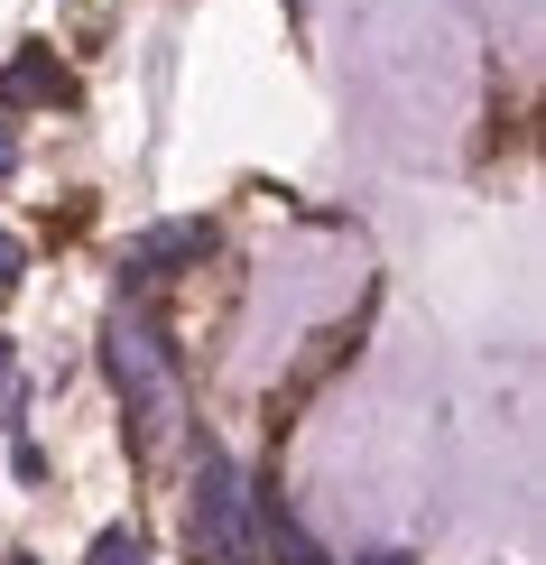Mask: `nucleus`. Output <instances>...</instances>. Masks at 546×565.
I'll return each mask as SVG.
<instances>
[{"instance_id":"f257e3e1","label":"nucleus","mask_w":546,"mask_h":565,"mask_svg":"<svg viewBox=\"0 0 546 565\" xmlns=\"http://www.w3.org/2000/svg\"><path fill=\"white\" fill-rule=\"evenodd\" d=\"M103 371H111V390H121L130 445H139V455H149V445H168L176 417H185V398H176L168 343H158V324L139 316V306H111V316H103Z\"/></svg>"},{"instance_id":"6e6552de","label":"nucleus","mask_w":546,"mask_h":565,"mask_svg":"<svg viewBox=\"0 0 546 565\" xmlns=\"http://www.w3.org/2000/svg\"><path fill=\"white\" fill-rule=\"evenodd\" d=\"M10 565H38V556H10Z\"/></svg>"},{"instance_id":"423d86ee","label":"nucleus","mask_w":546,"mask_h":565,"mask_svg":"<svg viewBox=\"0 0 546 565\" xmlns=\"http://www.w3.org/2000/svg\"><path fill=\"white\" fill-rule=\"evenodd\" d=\"M19 278H29V242H19V232H0V297H10Z\"/></svg>"},{"instance_id":"0eeeda50","label":"nucleus","mask_w":546,"mask_h":565,"mask_svg":"<svg viewBox=\"0 0 546 565\" xmlns=\"http://www.w3.org/2000/svg\"><path fill=\"white\" fill-rule=\"evenodd\" d=\"M0 398H19V362H10V334H0Z\"/></svg>"},{"instance_id":"20e7f679","label":"nucleus","mask_w":546,"mask_h":565,"mask_svg":"<svg viewBox=\"0 0 546 565\" xmlns=\"http://www.w3.org/2000/svg\"><path fill=\"white\" fill-rule=\"evenodd\" d=\"M56 111V103H75V75H65L56 65V46H19L10 65H0V121H10V111Z\"/></svg>"},{"instance_id":"f03ea898","label":"nucleus","mask_w":546,"mask_h":565,"mask_svg":"<svg viewBox=\"0 0 546 565\" xmlns=\"http://www.w3.org/2000/svg\"><path fill=\"white\" fill-rule=\"evenodd\" d=\"M185 537H195L204 565H259V501H250L242 463L213 436H195V510H185Z\"/></svg>"},{"instance_id":"1a4fd4ad","label":"nucleus","mask_w":546,"mask_h":565,"mask_svg":"<svg viewBox=\"0 0 546 565\" xmlns=\"http://www.w3.org/2000/svg\"><path fill=\"white\" fill-rule=\"evenodd\" d=\"M130 565H149V556H130Z\"/></svg>"},{"instance_id":"39448f33","label":"nucleus","mask_w":546,"mask_h":565,"mask_svg":"<svg viewBox=\"0 0 546 565\" xmlns=\"http://www.w3.org/2000/svg\"><path fill=\"white\" fill-rule=\"evenodd\" d=\"M130 556H139V529H130V520H111L103 537H93V556H84V565H130Z\"/></svg>"},{"instance_id":"7ed1b4c3","label":"nucleus","mask_w":546,"mask_h":565,"mask_svg":"<svg viewBox=\"0 0 546 565\" xmlns=\"http://www.w3.org/2000/svg\"><path fill=\"white\" fill-rule=\"evenodd\" d=\"M204 250H213V223H204V214L149 223V232H139V242L121 250V278H130V288H149V278H176V269H195Z\"/></svg>"}]
</instances>
